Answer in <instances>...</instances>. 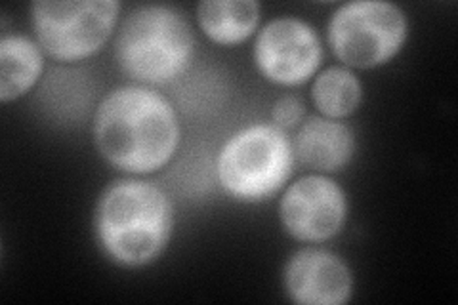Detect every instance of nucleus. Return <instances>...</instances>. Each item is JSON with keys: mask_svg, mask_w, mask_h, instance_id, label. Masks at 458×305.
I'll return each instance as SVG.
<instances>
[{"mask_svg": "<svg viewBox=\"0 0 458 305\" xmlns=\"http://www.w3.org/2000/svg\"><path fill=\"white\" fill-rule=\"evenodd\" d=\"M94 141L109 165L131 174L161 170L180 143L170 101L146 86H123L99 104Z\"/></svg>", "mask_w": 458, "mask_h": 305, "instance_id": "obj_1", "label": "nucleus"}, {"mask_svg": "<svg viewBox=\"0 0 458 305\" xmlns=\"http://www.w3.org/2000/svg\"><path fill=\"white\" fill-rule=\"evenodd\" d=\"M172 205L163 189L141 180L111 183L96 207L94 227L104 252L124 267L161 256L172 233Z\"/></svg>", "mask_w": 458, "mask_h": 305, "instance_id": "obj_2", "label": "nucleus"}, {"mask_svg": "<svg viewBox=\"0 0 458 305\" xmlns=\"http://www.w3.org/2000/svg\"><path fill=\"white\" fill-rule=\"evenodd\" d=\"M193 57L191 27L165 4L140 6L128 13L114 40V60L138 82L166 84L182 75Z\"/></svg>", "mask_w": 458, "mask_h": 305, "instance_id": "obj_3", "label": "nucleus"}, {"mask_svg": "<svg viewBox=\"0 0 458 305\" xmlns=\"http://www.w3.org/2000/svg\"><path fill=\"white\" fill-rule=\"evenodd\" d=\"M294 168L293 143L276 124H252L239 130L220 149L216 161L224 191L242 202L276 195Z\"/></svg>", "mask_w": 458, "mask_h": 305, "instance_id": "obj_4", "label": "nucleus"}, {"mask_svg": "<svg viewBox=\"0 0 458 305\" xmlns=\"http://www.w3.org/2000/svg\"><path fill=\"white\" fill-rule=\"evenodd\" d=\"M409 33L405 12L384 0L342 4L328 21V45L338 60L355 69L388 64Z\"/></svg>", "mask_w": 458, "mask_h": 305, "instance_id": "obj_5", "label": "nucleus"}, {"mask_svg": "<svg viewBox=\"0 0 458 305\" xmlns=\"http://www.w3.org/2000/svg\"><path fill=\"white\" fill-rule=\"evenodd\" d=\"M114 0L33 4V27L40 48L57 62H81L104 48L119 21Z\"/></svg>", "mask_w": 458, "mask_h": 305, "instance_id": "obj_6", "label": "nucleus"}, {"mask_svg": "<svg viewBox=\"0 0 458 305\" xmlns=\"http://www.w3.org/2000/svg\"><path fill=\"white\" fill-rule=\"evenodd\" d=\"M323 47L315 29L298 18L269 21L254 42V62L269 82L298 86L318 72Z\"/></svg>", "mask_w": 458, "mask_h": 305, "instance_id": "obj_7", "label": "nucleus"}, {"mask_svg": "<svg viewBox=\"0 0 458 305\" xmlns=\"http://www.w3.org/2000/svg\"><path fill=\"white\" fill-rule=\"evenodd\" d=\"M286 233L302 242H323L340 233L348 216L342 187L325 176H306L286 189L281 205Z\"/></svg>", "mask_w": 458, "mask_h": 305, "instance_id": "obj_8", "label": "nucleus"}, {"mask_svg": "<svg viewBox=\"0 0 458 305\" xmlns=\"http://www.w3.org/2000/svg\"><path fill=\"white\" fill-rule=\"evenodd\" d=\"M284 290L302 305H342L353 290V275L344 261L321 249H302L286 261Z\"/></svg>", "mask_w": 458, "mask_h": 305, "instance_id": "obj_9", "label": "nucleus"}, {"mask_svg": "<svg viewBox=\"0 0 458 305\" xmlns=\"http://www.w3.org/2000/svg\"><path fill=\"white\" fill-rule=\"evenodd\" d=\"M293 149L304 166L319 172H336L352 161L355 138L352 130L336 119L311 117L298 128Z\"/></svg>", "mask_w": 458, "mask_h": 305, "instance_id": "obj_10", "label": "nucleus"}, {"mask_svg": "<svg viewBox=\"0 0 458 305\" xmlns=\"http://www.w3.org/2000/svg\"><path fill=\"white\" fill-rule=\"evenodd\" d=\"M203 33L216 45L245 42L260 23V4L254 0H207L197 6Z\"/></svg>", "mask_w": 458, "mask_h": 305, "instance_id": "obj_11", "label": "nucleus"}, {"mask_svg": "<svg viewBox=\"0 0 458 305\" xmlns=\"http://www.w3.org/2000/svg\"><path fill=\"white\" fill-rule=\"evenodd\" d=\"M45 60L40 45L21 35L0 40V99L8 104L25 96L40 79Z\"/></svg>", "mask_w": 458, "mask_h": 305, "instance_id": "obj_12", "label": "nucleus"}, {"mask_svg": "<svg viewBox=\"0 0 458 305\" xmlns=\"http://www.w3.org/2000/svg\"><path fill=\"white\" fill-rule=\"evenodd\" d=\"M311 97L327 119H344L360 107L363 89L350 69L328 67L315 77Z\"/></svg>", "mask_w": 458, "mask_h": 305, "instance_id": "obj_13", "label": "nucleus"}, {"mask_svg": "<svg viewBox=\"0 0 458 305\" xmlns=\"http://www.w3.org/2000/svg\"><path fill=\"white\" fill-rule=\"evenodd\" d=\"M271 117H274V124L281 128L283 132L293 130L304 121V104L296 96H283L276 101Z\"/></svg>", "mask_w": 458, "mask_h": 305, "instance_id": "obj_14", "label": "nucleus"}]
</instances>
